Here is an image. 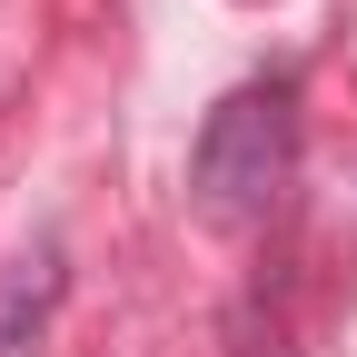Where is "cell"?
I'll return each mask as SVG.
<instances>
[{
	"instance_id": "6da1fadb",
	"label": "cell",
	"mask_w": 357,
	"mask_h": 357,
	"mask_svg": "<svg viewBox=\"0 0 357 357\" xmlns=\"http://www.w3.org/2000/svg\"><path fill=\"white\" fill-rule=\"evenodd\" d=\"M288 169H298V89H288V79H248V89H229V100L208 109V129H199L189 199H199L208 229H248V218L278 208Z\"/></svg>"
},
{
	"instance_id": "7a4b0ae2",
	"label": "cell",
	"mask_w": 357,
	"mask_h": 357,
	"mask_svg": "<svg viewBox=\"0 0 357 357\" xmlns=\"http://www.w3.org/2000/svg\"><path fill=\"white\" fill-rule=\"evenodd\" d=\"M50 307H60V248H30L0 268V357H40Z\"/></svg>"
}]
</instances>
